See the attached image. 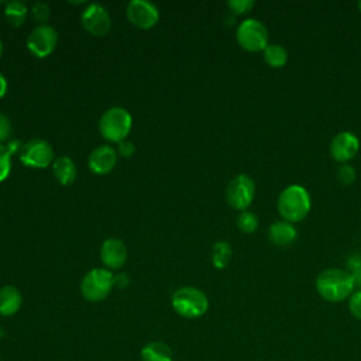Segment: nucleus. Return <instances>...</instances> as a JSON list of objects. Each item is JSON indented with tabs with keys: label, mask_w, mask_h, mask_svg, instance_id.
<instances>
[{
	"label": "nucleus",
	"mask_w": 361,
	"mask_h": 361,
	"mask_svg": "<svg viewBox=\"0 0 361 361\" xmlns=\"http://www.w3.org/2000/svg\"><path fill=\"white\" fill-rule=\"evenodd\" d=\"M237 227L243 233H245V234L254 233L257 230V227H258V217H257V214L252 213V212H247V210L241 212L238 214V217H237Z\"/></svg>",
	"instance_id": "4be33fe9"
},
{
	"label": "nucleus",
	"mask_w": 361,
	"mask_h": 361,
	"mask_svg": "<svg viewBox=\"0 0 361 361\" xmlns=\"http://www.w3.org/2000/svg\"><path fill=\"white\" fill-rule=\"evenodd\" d=\"M20 159L24 165L32 168H47L54 162V149L51 144L42 138H31L23 144Z\"/></svg>",
	"instance_id": "6e6552de"
},
{
	"label": "nucleus",
	"mask_w": 361,
	"mask_h": 361,
	"mask_svg": "<svg viewBox=\"0 0 361 361\" xmlns=\"http://www.w3.org/2000/svg\"><path fill=\"white\" fill-rule=\"evenodd\" d=\"M27 13H28V8H27L25 3L20 1V0L8 1L4 7V17L13 27L23 25V23L27 18Z\"/></svg>",
	"instance_id": "6ab92c4d"
},
{
	"label": "nucleus",
	"mask_w": 361,
	"mask_h": 361,
	"mask_svg": "<svg viewBox=\"0 0 361 361\" xmlns=\"http://www.w3.org/2000/svg\"><path fill=\"white\" fill-rule=\"evenodd\" d=\"M127 276L126 275H118V276H114V285H118V286H126L127 285Z\"/></svg>",
	"instance_id": "473e14b6"
},
{
	"label": "nucleus",
	"mask_w": 361,
	"mask_h": 361,
	"mask_svg": "<svg viewBox=\"0 0 361 361\" xmlns=\"http://www.w3.org/2000/svg\"><path fill=\"white\" fill-rule=\"evenodd\" d=\"M230 259H231V245L227 241H217L212 250L213 265L221 269L228 265Z\"/></svg>",
	"instance_id": "412c9836"
},
{
	"label": "nucleus",
	"mask_w": 361,
	"mask_h": 361,
	"mask_svg": "<svg viewBox=\"0 0 361 361\" xmlns=\"http://www.w3.org/2000/svg\"><path fill=\"white\" fill-rule=\"evenodd\" d=\"M89 168L94 173H107L117 164V151L109 145H100L94 148L87 159Z\"/></svg>",
	"instance_id": "4468645a"
},
{
	"label": "nucleus",
	"mask_w": 361,
	"mask_h": 361,
	"mask_svg": "<svg viewBox=\"0 0 361 361\" xmlns=\"http://www.w3.org/2000/svg\"><path fill=\"white\" fill-rule=\"evenodd\" d=\"M11 169V149L0 144V182L4 180Z\"/></svg>",
	"instance_id": "5701e85b"
},
{
	"label": "nucleus",
	"mask_w": 361,
	"mask_h": 361,
	"mask_svg": "<svg viewBox=\"0 0 361 361\" xmlns=\"http://www.w3.org/2000/svg\"><path fill=\"white\" fill-rule=\"evenodd\" d=\"M276 206L285 221L298 223L303 220L310 210V196L303 186L290 185L281 192Z\"/></svg>",
	"instance_id": "f03ea898"
},
{
	"label": "nucleus",
	"mask_w": 361,
	"mask_h": 361,
	"mask_svg": "<svg viewBox=\"0 0 361 361\" xmlns=\"http://www.w3.org/2000/svg\"><path fill=\"white\" fill-rule=\"evenodd\" d=\"M58 32L48 24H38L27 38V48L38 58L48 56L56 47Z\"/></svg>",
	"instance_id": "1a4fd4ad"
},
{
	"label": "nucleus",
	"mask_w": 361,
	"mask_h": 361,
	"mask_svg": "<svg viewBox=\"0 0 361 361\" xmlns=\"http://www.w3.org/2000/svg\"><path fill=\"white\" fill-rule=\"evenodd\" d=\"M268 237L275 245L286 247L296 240L298 231L292 223L281 220L271 224V227L268 228Z\"/></svg>",
	"instance_id": "2eb2a0df"
},
{
	"label": "nucleus",
	"mask_w": 361,
	"mask_h": 361,
	"mask_svg": "<svg viewBox=\"0 0 361 361\" xmlns=\"http://www.w3.org/2000/svg\"><path fill=\"white\" fill-rule=\"evenodd\" d=\"M316 289L319 295L329 302H341L353 295L354 282L351 275L338 268H329L316 278Z\"/></svg>",
	"instance_id": "f257e3e1"
},
{
	"label": "nucleus",
	"mask_w": 361,
	"mask_h": 361,
	"mask_svg": "<svg viewBox=\"0 0 361 361\" xmlns=\"http://www.w3.org/2000/svg\"><path fill=\"white\" fill-rule=\"evenodd\" d=\"M350 275H351V278H353L354 288L361 289V269H360V271H355V272H351Z\"/></svg>",
	"instance_id": "7c9ffc66"
},
{
	"label": "nucleus",
	"mask_w": 361,
	"mask_h": 361,
	"mask_svg": "<svg viewBox=\"0 0 361 361\" xmlns=\"http://www.w3.org/2000/svg\"><path fill=\"white\" fill-rule=\"evenodd\" d=\"M114 286V275L104 268L90 269L80 282L82 296L89 302H100Z\"/></svg>",
	"instance_id": "39448f33"
},
{
	"label": "nucleus",
	"mask_w": 361,
	"mask_h": 361,
	"mask_svg": "<svg viewBox=\"0 0 361 361\" xmlns=\"http://www.w3.org/2000/svg\"><path fill=\"white\" fill-rule=\"evenodd\" d=\"M347 272L351 274V272H355V271H360L361 269V254L360 252H355L353 255L348 257L347 259Z\"/></svg>",
	"instance_id": "c85d7f7f"
},
{
	"label": "nucleus",
	"mask_w": 361,
	"mask_h": 361,
	"mask_svg": "<svg viewBox=\"0 0 361 361\" xmlns=\"http://www.w3.org/2000/svg\"><path fill=\"white\" fill-rule=\"evenodd\" d=\"M348 310L355 319L361 320V289L353 292V295L350 296Z\"/></svg>",
	"instance_id": "a878e982"
},
{
	"label": "nucleus",
	"mask_w": 361,
	"mask_h": 361,
	"mask_svg": "<svg viewBox=\"0 0 361 361\" xmlns=\"http://www.w3.org/2000/svg\"><path fill=\"white\" fill-rule=\"evenodd\" d=\"M142 361H173L171 347L162 341H149L141 348Z\"/></svg>",
	"instance_id": "a211bd4d"
},
{
	"label": "nucleus",
	"mask_w": 361,
	"mask_h": 361,
	"mask_svg": "<svg viewBox=\"0 0 361 361\" xmlns=\"http://www.w3.org/2000/svg\"><path fill=\"white\" fill-rule=\"evenodd\" d=\"M264 59L271 68H282L288 61V52L279 44H268L264 49Z\"/></svg>",
	"instance_id": "aec40b11"
},
{
	"label": "nucleus",
	"mask_w": 361,
	"mask_h": 361,
	"mask_svg": "<svg viewBox=\"0 0 361 361\" xmlns=\"http://www.w3.org/2000/svg\"><path fill=\"white\" fill-rule=\"evenodd\" d=\"M254 195H255L254 180L245 173L235 175L226 188L227 203L237 210L244 212L251 204Z\"/></svg>",
	"instance_id": "0eeeda50"
},
{
	"label": "nucleus",
	"mask_w": 361,
	"mask_h": 361,
	"mask_svg": "<svg viewBox=\"0 0 361 361\" xmlns=\"http://www.w3.org/2000/svg\"><path fill=\"white\" fill-rule=\"evenodd\" d=\"M134 144L128 140H123L118 142V155H121L123 158H130L134 154Z\"/></svg>",
	"instance_id": "c756f323"
},
{
	"label": "nucleus",
	"mask_w": 361,
	"mask_h": 361,
	"mask_svg": "<svg viewBox=\"0 0 361 361\" xmlns=\"http://www.w3.org/2000/svg\"><path fill=\"white\" fill-rule=\"evenodd\" d=\"M173 310L186 319H197L209 309L207 296L197 288L183 286L172 295Z\"/></svg>",
	"instance_id": "7ed1b4c3"
},
{
	"label": "nucleus",
	"mask_w": 361,
	"mask_h": 361,
	"mask_svg": "<svg viewBox=\"0 0 361 361\" xmlns=\"http://www.w3.org/2000/svg\"><path fill=\"white\" fill-rule=\"evenodd\" d=\"M23 303L21 292L13 286L6 285L0 288V314L1 316H13L16 314Z\"/></svg>",
	"instance_id": "dca6fc26"
},
{
	"label": "nucleus",
	"mask_w": 361,
	"mask_h": 361,
	"mask_svg": "<svg viewBox=\"0 0 361 361\" xmlns=\"http://www.w3.org/2000/svg\"><path fill=\"white\" fill-rule=\"evenodd\" d=\"M235 37L238 44L250 52L264 51L269 44L267 27L259 20H255V18L244 20L238 25Z\"/></svg>",
	"instance_id": "423d86ee"
},
{
	"label": "nucleus",
	"mask_w": 361,
	"mask_h": 361,
	"mask_svg": "<svg viewBox=\"0 0 361 361\" xmlns=\"http://www.w3.org/2000/svg\"><path fill=\"white\" fill-rule=\"evenodd\" d=\"M358 8H360V11H361V1L358 3Z\"/></svg>",
	"instance_id": "f704fd0d"
},
{
	"label": "nucleus",
	"mask_w": 361,
	"mask_h": 361,
	"mask_svg": "<svg viewBox=\"0 0 361 361\" xmlns=\"http://www.w3.org/2000/svg\"><path fill=\"white\" fill-rule=\"evenodd\" d=\"M100 258L109 269H118L124 265L127 259V248L121 240L107 238L102 244Z\"/></svg>",
	"instance_id": "ddd939ff"
},
{
	"label": "nucleus",
	"mask_w": 361,
	"mask_h": 361,
	"mask_svg": "<svg viewBox=\"0 0 361 361\" xmlns=\"http://www.w3.org/2000/svg\"><path fill=\"white\" fill-rule=\"evenodd\" d=\"M337 178L343 185H350L355 180V171L351 165L343 164L337 171Z\"/></svg>",
	"instance_id": "393cba45"
},
{
	"label": "nucleus",
	"mask_w": 361,
	"mask_h": 361,
	"mask_svg": "<svg viewBox=\"0 0 361 361\" xmlns=\"http://www.w3.org/2000/svg\"><path fill=\"white\" fill-rule=\"evenodd\" d=\"M11 131H13V127H11L10 118L0 111V141L7 140L11 135Z\"/></svg>",
	"instance_id": "cd10ccee"
},
{
	"label": "nucleus",
	"mask_w": 361,
	"mask_h": 361,
	"mask_svg": "<svg viewBox=\"0 0 361 361\" xmlns=\"http://www.w3.org/2000/svg\"><path fill=\"white\" fill-rule=\"evenodd\" d=\"M126 13L130 23L140 28H149L159 20L157 6L147 0H131L127 4Z\"/></svg>",
	"instance_id": "9b49d317"
},
{
	"label": "nucleus",
	"mask_w": 361,
	"mask_h": 361,
	"mask_svg": "<svg viewBox=\"0 0 361 361\" xmlns=\"http://www.w3.org/2000/svg\"><path fill=\"white\" fill-rule=\"evenodd\" d=\"M1 51H3V42H1V38H0V55H1Z\"/></svg>",
	"instance_id": "72a5a7b5"
},
{
	"label": "nucleus",
	"mask_w": 361,
	"mask_h": 361,
	"mask_svg": "<svg viewBox=\"0 0 361 361\" xmlns=\"http://www.w3.org/2000/svg\"><path fill=\"white\" fill-rule=\"evenodd\" d=\"M131 124V114L126 109L111 107L102 114L99 121V130L106 140L111 142H120L128 135Z\"/></svg>",
	"instance_id": "20e7f679"
},
{
	"label": "nucleus",
	"mask_w": 361,
	"mask_h": 361,
	"mask_svg": "<svg viewBox=\"0 0 361 361\" xmlns=\"http://www.w3.org/2000/svg\"><path fill=\"white\" fill-rule=\"evenodd\" d=\"M80 20H82L83 28L89 34L97 35V37L107 34L111 25V18L109 11L102 4H97V3L89 4L83 10Z\"/></svg>",
	"instance_id": "9d476101"
},
{
	"label": "nucleus",
	"mask_w": 361,
	"mask_h": 361,
	"mask_svg": "<svg viewBox=\"0 0 361 361\" xmlns=\"http://www.w3.org/2000/svg\"><path fill=\"white\" fill-rule=\"evenodd\" d=\"M52 172L61 185H71L76 179V165L66 155L54 159Z\"/></svg>",
	"instance_id": "f3484780"
},
{
	"label": "nucleus",
	"mask_w": 361,
	"mask_h": 361,
	"mask_svg": "<svg viewBox=\"0 0 361 361\" xmlns=\"http://www.w3.org/2000/svg\"><path fill=\"white\" fill-rule=\"evenodd\" d=\"M360 148L357 135L351 131H341L336 134L330 142V154L334 161L345 164L355 157Z\"/></svg>",
	"instance_id": "f8f14e48"
},
{
	"label": "nucleus",
	"mask_w": 361,
	"mask_h": 361,
	"mask_svg": "<svg viewBox=\"0 0 361 361\" xmlns=\"http://www.w3.org/2000/svg\"><path fill=\"white\" fill-rule=\"evenodd\" d=\"M227 4H228V7H230L234 13L243 14V13H245V11H248V10L252 8L254 1H252V0H230Z\"/></svg>",
	"instance_id": "bb28decb"
},
{
	"label": "nucleus",
	"mask_w": 361,
	"mask_h": 361,
	"mask_svg": "<svg viewBox=\"0 0 361 361\" xmlns=\"http://www.w3.org/2000/svg\"><path fill=\"white\" fill-rule=\"evenodd\" d=\"M31 13H32V17L35 18V21H38L39 24H45L49 18V14H51V10L48 7L47 3H42V1H37L32 8H31Z\"/></svg>",
	"instance_id": "b1692460"
},
{
	"label": "nucleus",
	"mask_w": 361,
	"mask_h": 361,
	"mask_svg": "<svg viewBox=\"0 0 361 361\" xmlns=\"http://www.w3.org/2000/svg\"><path fill=\"white\" fill-rule=\"evenodd\" d=\"M6 92H7V80L3 76V73L0 72V99L6 94Z\"/></svg>",
	"instance_id": "2f4dec72"
}]
</instances>
